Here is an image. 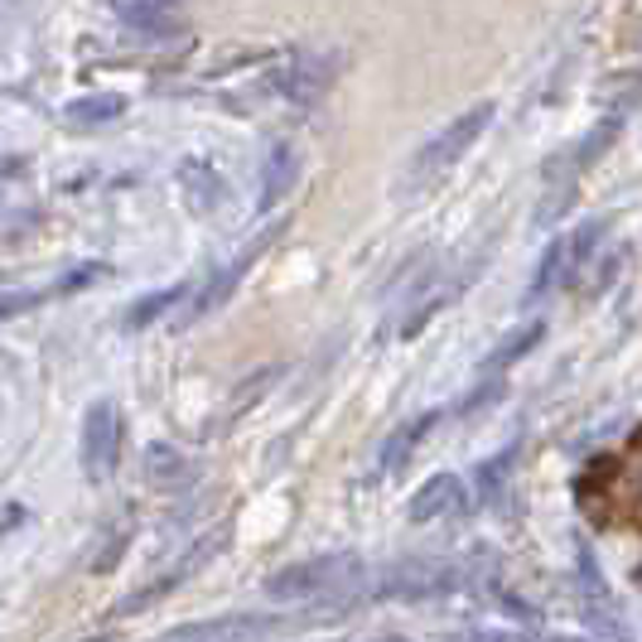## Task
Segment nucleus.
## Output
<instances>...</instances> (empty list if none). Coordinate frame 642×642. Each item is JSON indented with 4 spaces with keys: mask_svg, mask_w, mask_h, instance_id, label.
<instances>
[{
    "mask_svg": "<svg viewBox=\"0 0 642 642\" xmlns=\"http://www.w3.org/2000/svg\"><path fill=\"white\" fill-rule=\"evenodd\" d=\"M589 488H595V507L604 522L628 531L642 551V435H633L619 454L604 459Z\"/></svg>",
    "mask_w": 642,
    "mask_h": 642,
    "instance_id": "1",
    "label": "nucleus"
}]
</instances>
